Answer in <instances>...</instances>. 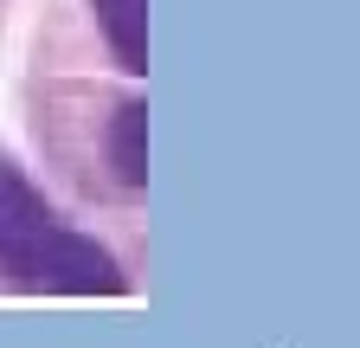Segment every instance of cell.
Instances as JSON below:
<instances>
[{
	"label": "cell",
	"mask_w": 360,
	"mask_h": 348,
	"mask_svg": "<svg viewBox=\"0 0 360 348\" xmlns=\"http://www.w3.org/2000/svg\"><path fill=\"white\" fill-rule=\"evenodd\" d=\"M110 168H116V181L122 187H148V104L142 97H129L116 116H110Z\"/></svg>",
	"instance_id": "3"
},
{
	"label": "cell",
	"mask_w": 360,
	"mask_h": 348,
	"mask_svg": "<svg viewBox=\"0 0 360 348\" xmlns=\"http://www.w3.org/2000/svg\"><path fill=\"white\" fill-rule=\"evenodd\" d=\"M0 278L20 290H58V297H122L129 278L110 245L65 226L13 161H0Z\"/></svg>",
	"instance_id": "1"
},
{
	"label": "cell",
	"mask_w": 360,
	"mask_h": 348,
	"mask_svg": "<svg viewBox=\"0 0 360 348\" xmlns=\"http://www.w3.org/2000/svg\"><path fill=\"white\" fill-rule=\"evenodd\" d=\"M97 7V26L110 39V52L129 77L148 71V0H90Z\"/></svg>",
	"instance_id": "2"
}]
</instances>
